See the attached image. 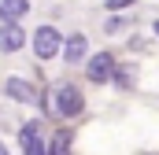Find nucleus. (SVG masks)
Segmentation results:
<instances>
[{"label":"nucleus","mask_w":159,"mask_h":155,"mask_svg":"<svg viewBox=\"0 0 159 155\" xmlns=\"http://www.w3.org/2000/svg\"><path fill=\"white\" fill-rule=\"evenodd\" d=\"M0 155H7V148H4V144H0Z\"/></svg>","instance_id":"nucleus-13"},{"label":"nucleus","mask_w":159,"mask_h":155,"mask_svg":"<svg viewBox=\"0 0 159 155\" xmlns=\"http://www.w3.org/2000/svg\"><path fill=\"white\" fill-rule=\"evenodd\" d=\"M4 92H7L11 100H19V104H41V92L30 85V81H22V78H7Z\"/></svg>","instance_id":"nucleus-5"},{"label":"nucleus","mask_w":159,"mask_h":155,"mask_svg":"<svg viewBox=\"0 0 159 155\" xmlns=\"http://www.w3.org/2000/svg\"><path fill=\"white\" fill-rule=\"evenodd\" d=\"M115 74H119V85H126V89L133 85V70H129V67H119Z\"/></svg>","instance_id":"nucleus-10"},{"label":"nucleus","mask_w":159,"mask_h":155,"mask_svg":"<svg viewBox=\"0 0 159 155\" xmlns=\"http://www.w3.org/2000/svg\"><path fill=\"white\" fill-rule=\"evenodd\" d=\"M156 37H159V22H156Z\"/></svg>","instance_id":"nucleus-14"},{"label":"nucleus","mask_w":159,"mask_h":155,"mask_svg":"<svg viewBox=\"0 0 159 155\" xmlns=\"http://www.w3.org/2000/svg\"><path fill=\"white\" fill-rule=\"evenodd\" d=\"M22 15H30V4H26V0H0V19H4V26H19Z\"/></svg>","instance_id":"nucleus-6"},{"label":"nucleus","mask_w":159,"mask_h":155,"mask_svg":"<svg viewBox=\"0 0 159 155\" xmlns=\"http://www.w3.org/2000/svg\"><path fill=\"white\" fill-rule=\"evenodd\" d=\"M122 26H126V19H107V22H104L107 33H115V30H122Z\"/></svg>","instance_id":"nucleus-12"},{"label":"nucleus","mask_w":159,"mask_h":155,"mask_svg":"<svg viewBox=\"0 0 159 155\" xmlns=\"http://www.w3.org/2000/svg\"><path fill=\"white\" fill-rule=\"evenodd\" d=\"M129 4H133V0H104L107 11H122V7H129Z\"/></svg>","instance_id":"nucleus-11"},{"label":"nucleus","mask_w":159,"mask_h":155,"mask_svg":"<svg viewBox=\"0 0 159 155\" xmlns=\"http://www.w3.org/2000/svg\"><path fill=\"white\" fill-rule=\"evenodd\" d=\"M115 70H119V67H115V55H111V52H96V55L85 63V74H89V81H96V85H100V81H111Z\"/></svg>","instance_id":"nucleus-3"},{"label":"nucleus","mask_w":159,"mask_h":155,"mask_svg":"<svg viewBox=\"0 0 159 155\" xmlns=\"http://www.w3.org/2000/svg\"><path fill=\"white\" fill-rule=\"evenodd\" d=\"M85 33H74V37H67V44H63V59L67 63H81L85 59Z\"/></svg>","instance_id":"nucleus-8"},{"label":"nucleus","mask_w":159,"mask_h":155,"mask_svg":"<svg viewBox=\"0 0 159 155\" xmlns=\"http://www.w3.org/2000/svg\"><path fill=\"white\" fill-rule=\"evenodd\" d=\"M63 44H67V41L59 37L56 26H37V33H34V52H37V59H52Z\"/></svg>","instance_id":"nucleus-2"},{"label":"nucleus","mask_w":159,"mask_h":155,"mask_svg":"<svg viewBox=\"0 0 159 155\" xmlns=\"http://www.w3.org/2000/svg\"><path fill=\"white\" fill-rule=\"evenodd\" d=\"M26 44L22 26H0V52H19Z\"/></svg>","instance_id":"nucleus-7"},{"label":"nucleus","mask_w":159,"mask_h":155,"mask_svg":"<svg viewBox=\"0 0 159 155\" xmlns=\"http://www.w3.org/2000/svg\"><path fill=\"white\" fill-rule=\"evenodd\" d=\"M48 111L56 118H78L81 111H85V100H81V92L74 89V85H56L52 92H48Z\"/></svg>","instance_id":"nucleus-1"},{"label":"nucleus","mask_w":159,"mask_h":155,"mask_svg":"<svg viewBox=\"0 0 159 155\" xmlns=\"http://www.w3.org/2000/svg\"><path fill=\"white\" fill-rule=\"evenodd\" d=\"M19 144H22V155H48L44 140H41V122H26V126H22Z\"/></svg>","instance_id":"nucleus-4"},{"label":"nucleus","mask_w":159,"mask_h":155,"mask_svg":"<svg viewBox=\"0 0 159 155\" xmlns=\"http://www.w3.org/2000/svg\"><path fill=\"white\" fill-rule=\"evenodd\" d=\"M48 155H70V133L59 129L52 140H48Z\"/></svg>","instance_id":"nucleus-9"}]
</instances>
